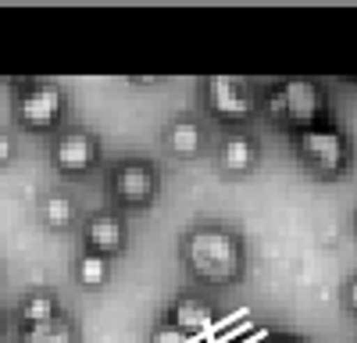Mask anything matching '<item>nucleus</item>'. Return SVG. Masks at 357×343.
<instances>
[{
	"label": "nucleus",
	"instance_id": "f257e3e1",
	"mask_svg": "<svg viewBox=\"0 0 357 343\" xmlns=\"http://www.w3.org/2000/svg\"><path fill=\"white\" fill-rule=\"evenodd\" d=\"M186 265L204 282H236L243 272V247L229 229L200 225L186 240Z\"/></svg>",
	"mask_w": 357,
	"mask_h": 343
},
{
	"label": "nucleus",
	"instance_id": "f03ea898",
	"mask_svg": "<svg viewBox=\"0 0 357 343\" xmlns=\"http://www.w3.org/2000/svg\"><path fill=\"white\" fill-rule=\"evenodd\" d=\"M268 111H272L275 122L296 125L304 132L311 125H321V119H325V90L318 82H307V79H289L279 90H272Z\"/></svg>",
	"mask_w": 357,
	"mask_h": 343
},
{
	"label": "nucleus",
	"instance_id": "7ed1b4c3",
	"mask_svg": "<svg viewBox=\"0 0 357 343\" xmlns=\"http://www.w3.org/2000/svg\"><path fill=\"white\" fill-rule=\"evenodd\" d=\"M296 154L301 161L318 172V176H343L347 161H350V147H347V136L336 132L333 125H311L296 136Z\"/></svg>",
	"mask_w": 357,
	"mask_h": 343
},
{
	"label": "nucleus",
	"instance_id": "20e7f679",
	"mask_svg": "<svg viewBox=\"0 0 357 343\" xmlns=\"http://www.w3.org/2000/svg\"><path fill=\"white\" fill-rule=\"evenodd\" d=\"M65 111V93L50 82H36L18 97V122L25 129H50L61 122Z\"/></svg>",
	"mask_w": 357,
	"mask_h": 343
},
{
	"label": "nucleus",
	"instance_id": "39448f33",
	"mask_svg": "<svg viewBox=\"0 0 357 343\" xmlns=\"http://www.w3.org/2000/svg\"><path fill=\"white\" fill-rule=\"evenodd\" d=\"M207 107H211L215 119H222V122H247L254 100H250V90L240 79L215 75V79H207Z\"/></svg>",
	"mask_w": 357,
	"mask_h": 343
},
{
	"label": "nucleus",
	"instance_id": "423d86ee",
	"mask_svg": "<svg viewBox=\"0 0 357 343\" xmlns=\"http://www.w3.org/2000/svg\"><path fill=\"white\" fill-rule=\"evenodd\" d=\"M111 190H114L118 200H126V204H151L154 193H158V176L146 161H126V165H118Z\"/></svg>",
	"mask_w": 357,
	"mask_h": 343
},
{
	"label": "nucleus",
	"instance_id": "0eeeda50",
	"mask_svg": "<svg viewBox=\"0 0 357 343\" xmlns=\"http://www.w3.org/2000/svg\"><path fill=\"white\" fill-rule=\"evenodd\" d=\"M54 161L65 172H86L97 161V139L89 132H65L54 143Z\"/></svg>",
	"mask_w": 357,
	"mask_h": 343
},
{
	"label": "nucleus",
	"instance_id": "6e6552de",
	"mask_svg": "<svg viewBox=\"0 0 357 343\" xmlns=\"http://www.w3.org/2000/svg\"><path fill=\"white\" fill-rule=\"evenodd\" d=\"M86 243H89V250H93V254H104V257L118 254V250L126 247V225H122V218H118V215H97V218H89Z\"/></svg>",
	"mask_w": 357,
	"mask_h": 343
},
{
	"label": "nucleus",
	"instance_id": "1a4fd4ad",
	"mask_svg": "<svg viewBox=\"0 0 357 343\" xmlns=\"http://www.w3.org/2000/svg\"><path fill=\"white\" fill-rule=\"evenodd\" d=\"M172 326L186 336H200L207 326H211V307L197 297H183L172 307Z\"/></svg>",
	"mask_w": 357,
	"mask_h": 343
},
{
	"label": "nucleus",
	"instance_id": "9d476101",
	"mask_svg": "<svg viewBox=\"0 0 357 343\" xmlns=\"http://www.w3.org/2000/svg\"><path fill=\"white\" fill-rule=\"evenodd\" d=\"M257 161V147L247 139V136H229L225 147H222V168L225 172H236V176H243L250 172Z\"/></svg>",
	"mask_w": 357,
	"mask_h": 343
},
{
	"label": "nucleus",
	"instance_id": "9b49d317",
	"mask_svg": "<svg viewBox=\"0 0 357 343\" xmlns=\"http://www.w3.org/2000/svg\"><path fill=\"white\" fill-rule=\"evenodd\" d=\"M200 143H204V129H200L197 122H190V119L172 122V129H168V147H172L175 154L193 158V154L200 151Z\"/></svg>",
	"mask_w": 357,
	"mask_h": 343
},
{
	"label": "nucleus",
	"instance_id": "f8f14e48",
	"mask_svg": "<svg viewBox=\"0 0 357 343\" xmlns=\"http://www.w3.org/2000/svg\"><path fill=\"white\" fill-rule=\"evenodd\" d=\"M22 343H72V326L61 319V314H57V319H50V322L25 326Z\"/></svg>",
	"mask_w": 357,
	"mask_h": 343
},
{
	"label": "nucleus",
	"instance_id": "ddd939ff",
	"mask_svg": "<svg viewBox=\"0 0 357 343\" xmlns=\"http://www.w3.org/2000/svg\"><path fill=\"white\" fill-rule=\"evenodd\" d=\"M75 272H79V282H82V286H104V282H107V275H111V257L89 250V254H82V257H79Z\"/></svg>",
	"mask_w": 357,
	"mask_h": 343
},
{
	"label": "nucleus",
	"instance_id": "4468645a",
	"mask_svg": "<svg viewBox=\"0 0 357 343\" xmlns=\"http://www.w3.org/2000/svg\"><path fill=\"white\" fill-rule=\"evenodd\" d=\"M50 319H57V300L50 294H33L22 304V322L25 326H40V322H50Z\"/></svg>",
	"mask_w": 357,
	"mask_h": 343
},
{
	"label": "nucleus",
	"instance_id": "2eb2a0df",
	"mask_svg": "<svg viewBox=\"0 0 357 343\" xmlns=\"http://www.w3.org/2000/svg\"><path fill=\"white\" fill-rule=\"evenodd\" d=\"M72 215H75V208H72L68 197H47V200H43V218H47L50 225H68Z\"/></svg>",
	"mask_w": 357,
	"mask_h": 343
},
{
	"label": "nucleus",
	"instance_id": "dca6fc26",
	"mask_svg": "<svg viewBox=\"0 0 357 343\" xmlns=\"http://www.w3.org/2000/svg\"><path fill=\"white\" fill-rule=\"evenodd\" d=\"M151 343H193V336H186V333H178L175 326H161L154 336H151Z\"/></svg>",
	"mask_w": 357,
	"mask_h": 343
},
{
	"label": "nucleus",
	"instance_id": "f3484780",
	"mask_svg": "<svg viewBox=\"0 0 357 343\" xmlns=\"http://www.w3.org/2000/svg\"><path fill=\"white\" fill-rule=\"evenodd\" d=\"M347 304H350V311H357V275H354L350 286H347Z\"/></svg>",
	"mask_w": 357,
	"mask_h": 343
},
{
	"label": "nucleus",
	"instance_id": "a211bd4d",
	"mask_svg": "<svg viewBox=\"0 0 357 343\" xmlns=\"http://www.w3.org/2000/svg\"><path fill=\"white\" fill-rule=\"evenodd\" d=\"M11 161V139L8 136H0V165Z\"/></svg>",
	"mask_w": 357,
	"mask_h": 343
},
{
	"label": "nucleus",
	"instance_id": "6ab92c4d",
	"mask_svg": "<svg viewBox=\"0 0 357 343\" xmlns=\"http://www.w3.org/2000/svg\"><path fill=\"white\" fill-rule=\"evenodd\" d=\"M0 336H4V314H0Z\"/></svg>",
	"mask_w": 357,
	"mask_h": 343
},
{
	"label": "nucleus",
	"instance_id": "aec40b11",
	"mask_svg": "<svg viewBox=\"0 0 357 343\" xmlns=\"http://www.w3.org/2000/svg\"><path fill=\"white\" fill-rule=\"evenodd\" d=\"M354 233H357V215H354Z\"/></svg>",
	"mask_w": 357,
	"mask_h": 343
}]
</instances>
